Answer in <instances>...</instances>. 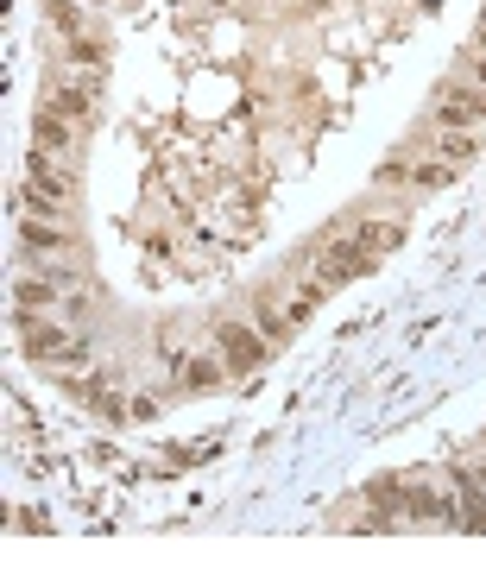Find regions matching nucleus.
Masks as SVG:
<instances>
[{
  "instance_id": "11",
  "label": "nucleus",
  "mask_w": 486,
  "mask_h": 568,
  "mask_svg": "<svg viewBox=\"0 0 486 568\" xmlns=\"http://www.w3.org/2000/svg\"><path fill=\"white\" fill-rule=\"evenodd\" d=\"M253 329L266 335V341H291V329H297V322H291V310H278V303L266 297V303H253Z\"/></svg>"
},
{
  "instance_id": "17",
  "label": "nucleus",
  "mask_w": 486,
  "mask_h": 568,
  "mask_svg": "<svg viewBox=\"0 0 486 568\" xmlns=\"http://www.w3.org/2000/svg\"><path fill=\"white\" fill-rule=\"evenodd\" d=\"M51 19H57L64 32H76V26H83V7H70V0H57V7H51Z\"/></svg>"
},
{
  "instance_id": "6",
  "label": "nucleus",
  "mask_w": 486,
  "mask_h": 568,
  "mask_svg": "<svg viewBox=\"0 0 486 568\" xmlns=\"http://www.w3.org/2000/svg\"><path fill=\"white\" fill-rule=\"evenodd\" d=\"M45 108L64 114V120H89V114H95V76H83V83H57Z\"/></svg>"
},
{
  "instance_id": "16",
  "label": "nucleus",
  "mask_w": 486,
  "mask_h": 568,
  "mask_svg": "<svg viewBox=\"0 0 486 568\" xmlns=\"http://www.w3.org/2000/svg\"><path fill=\"white\" fill-rule=\"evenodd\" d=\"M398 240H404L398 228H360V247H367V253H392Z\"/></svg>"
},
{
  "instance_id": "1",
  "label": "nucleus",
  "mask_w": 486,
  "mask_h": 568,
  "mask_svg": "<svg viewBox=\"0 0 486 568\" xmlns=\"http://www.w3.org/2000/svg\"><path fill=\"white\" fill-rule=\"evenodd\" d=\"M215 354L228 360V373H253V367H266L272 341L259 329H247V322H215Z\"/></svg>"
},
{
  "instance_id": "10",
  "label": "nucleus",
  "mask_w": 486,
  "mask_h": 568,
  "mask_svg": "<svg viewBox=\"0 0 486 568\" xmlns=\"http://www.w3.org/2000/svg\"><path fill=\"white\" fill-rule=\"evenodd\" d=\"M19 240L38 253H51V247H70V228H57V221H32V215H19Z\"/></svg>"
},
{
  "instance_id": "4",
  "label": "nucleus",
  "mask_w": 486,
  "mask_h": 568,
  "mask_svg": "<svg viewBox=\"0 0 486 568\" xmlns=\"http://www.w3.org/2000/svg\"><path fill=\"white\" fill-rule=\"evenodd\" d=\"M26 348H32L38 360H70V367H76V360H89L83 341L64 335V329H45V322H32V329H26Z\"/></svg>"
},
{
  "instance_id": "15",
  "label": "nucleus",
  "mask_w": 486,
  "mask_h": 568,
  "mask_svg": "<svg viewBox=\"0 0 486 568\" xmlns=\"http://www.w3.org/2000/svg\"><path fill=\"white\" fill-rule=\"evenodd\" d=\"M449 177H455V165H411V184L417 190H442Z\"/></svg>"
},
{
  "instance_id": "9",
  "label": "nucleus",
  "mask_w": 486,
  "mask_h": 568,
  "mask_svg": "<svg viewBox=\"0 0 486 568\" xmlns=\"http://www.w3.org/2000/svg\"><path fill=\"white\" fill-rule=\"evenodd\" d=\"M26 171H32V184L45 190V196H57V202H70V177L57 171V152H32L26 158Z\"/></svg>"
},
{
  "instance_id": "5",
  "label": "nucleus",
  "mask_w": 486,
  "mask_h": 568,
  "mask_svg": "<svg viewBox=\"0 0 486 568\" xmlns=\"http://www.w3.org/2000/svg\"><path fill=\"white\" fill-rule=\"evenodd\" d=\"M455 493H461L455 524H461V531H486V480L474 468H455Z\"/></svg>"
},
{
  "instance_id": "3",
  "label": "nucleus",
  "mask_w": 486,
  "mask_h": 568,
  "mask_svg": "<svg viewBox=\"0 0 486 568\" xmlns=\"http://www.w3.org/2000/svg\"><path fill=\"white\" fill-rule=\"evenodd\" d=\"M474 120H486V95L480 89H449L436 101V127L442 133H468Z\"/></svg>"
},
{
  "instance_id": "20",
  "label": "nucleus",
  "mask_w": 486,
  "mask_h": 568,
  "mask_svg": "<svg viewBox=\"0 0 486 568\" xmlns=\"http://www.w3.org/2000/svg\"><path fill=\"white\" fill-rule=\"evenodd\" d=\"M474 38H480V51H486V19H480V32H474Z\"/></svg>"
},
{
  "instance_id": "13",
  "label": "nucleus",
  "mask_w": 486,
  "mask_h": 568,
  "mask_svg": "<svg viewBox=\"0 0 486 568\" xmlns=\"http://www.w3.org/2000/svg\"><path fill=\"white\" fill-rule=\"evenodd\" d=\"M221 373H228V360H184V373H177V379H184V385H196V392H202V385H215Z\"/></svg>"
},
{
  "instance_id": "2",
  "label": "nucleus",
  "mask_w": 486,
  "mask_h": 568,
  "mask_svg": "<svg viewBox=\"0 0 486 568\" xmlns=\"http://www.w3.org/2000/svg\"><path fill=\"white\" fill-rule=\"evenodd\" d=\"M373 259H379V253H367V247H360V234H354V240H341V247H329V253L316 259V278L329 284V291H341V284L367 278V272H373Z\"/></svg>"
},
{
  "instance_id": "8",
  "label": "nucleus",
  "mask_w": 486,
  "mask_h": 568,
  "mask_svg": "<svg viewBox=\"0 0 486 568\" xmlns=\"http://www.w3.org/2000/svg\"><path fill=\"white\" fill-rule=\"evenodd\" d=\"M32 139H38V152H57V158H70V152H76V133H70V120H64V114H51V108L32 120Z\"/></svg>"
},
{
  "instance_id": "21",
  "label": "nucleus",
  "mask_w": 486,
  "mask_h": 568,
  "mask_svg": "<svg viewBox=\"0 0 486 568\" xmlns=\"http://www.w3.org/2000/svg\"><path fill=\"white\" fill-rule=\"evenodd\" d=\"M480 480H486V455H480Z\"/></svg>"
},
{
  "instance_id": "18",
  "label": "nucleus",
  "mask_w": 486,
  "mask_h": 568,
  "mask_svg": "<svg viewBox=\"0 0 486 568\" xmlns=\"http://www.w3.org/2000/svg\"><path fill=\"white\" fill-rule=\"evenodd\" d=\"M70 57H76V64H89V70H101V45H95V38H83V45H70Z\"/></svg>"
},
{
  "instance_id": "14",
  "label": "nucleus",
  "mask_w": 486,
  "mask_h": 568,
  "mask_svg": "<svg viewBox=\"0 0 486 568\" xmlns=\"http://www.w3.org/2000/svg\"><path fill=\"white\" fill-rule=\"evenodd\" d=\"M436 152H442V165H468V158H474V139H468V133H442Z\"/></svg>"
},
{
  "instance_id": "19",
  "label": "nucleus",
  "mask_w": 486,
  "mask_h": 568,
  "mask_svg": "<svg viewBox=\"0 0 486 568\" xmlns=\"http://www.w3.org/2000/svg\"><path fill=\"white\" fill-rule=\"evenodd\" d=\"M474 83H480V89H486V64H474Z\"/></svg>"
},
{
  "instance_id": "7",
  "label": "nucleus",
  "mask_w": 486,
  "mask_h": 568,
  "mask_svg": "<svg viewBox=\"0 0 486 568\" xmlns=\"http://www.w3.org/2000/svg\"><path fill=\"white\" fill-rule=\"evenodd\" d=\"M13 209H19V215H32V221H57V228H70V202L45 196L38 184H19V190H13Z\"/></svg>"
},
{
  "instance_id": "12",
  "label": "nucleus",
  "mask_w": 486,
  "mask_h": 568,
  "mask_svg": "<svg viewBox=\"0 0 486 568\" xmlns=\"http://www.w3.org/2000/svg\"><path fill=\"white\" fill-rule=\"evenodd\" d=\"M13 303H19V310H51V303H57V284H51V278H19V284H13Z\"/></svg>"
}]
</instances>
